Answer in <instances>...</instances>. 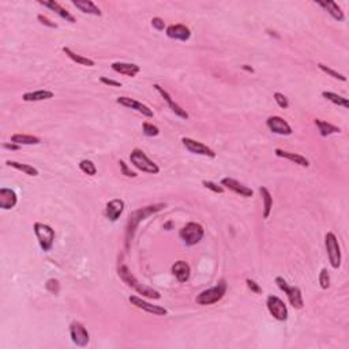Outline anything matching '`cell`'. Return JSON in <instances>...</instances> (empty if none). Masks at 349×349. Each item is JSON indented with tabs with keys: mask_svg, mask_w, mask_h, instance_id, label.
<instances>
[{
	"mask_svg": "<svg viewBox=\"0 0 349 349\" xmlns=\"http://www.w3.org/2000/svg\"><path fill=\"white\" fill-rule=\"evenodd\" d=\"M323 99H326L330 103H333L334 105H339V107H343L345 110L349 108V101L348 99H345L343 96H340L337 93H333V92H323L322 93Z\"/></svg>",
	"mask_w": 349,
	"mask_h": 349,
	"instance_id": "1f68e13d",
	"label": "cell"
},
{
	"mask_svg": "<svg viewBox=\"0 0 349 349\" xmlns=\"http://www.w3.org/2000/svg\"><path fill=\"white\" fill-rule=\"evenodd\" d=\"M171 227H172V223H168V224L164 225V228H167L168 231H169V228H171Z\"/></svg>",
	"mask_w": 349,
	"mask_h": 349,
	"instance_id": "c3c4849f",
	"label": "cell"
},
{
	"mask_svg": "<svg viewBox=\"0 0 349 349\" xmlns=\"http://www.w3.org/2000/svg\"><path fill=\"white\" fill-rule=\"evenodd\" d=\"M266 125L269 127V130L274 134L278 135H291L292 127L288 124V121L285 119H282L281 116H270L266 120Z\"/></svg>",
	"mask_w": 349,
	"mask_h": 349,
	"instance_id": "4fadbf2b",
	"label": "cell"
},
{
	"mask_svg": "<svg viewBox=\"0 0 349 349\" xmlns=\"http://www.w3.org/2000/svg\"><path fill=\"white\" fill-rule=\"evenodd\" d=\"M227 288H228L227 281L225 280H220V282L216 287L201 292L198 296H197V299H195V302L201 304V306H210V304H214V303H219L225 296Z\"/></svg>",
	"mask_w": 349,
	"mask_h": 349,
	"instance_id": "3957f363",
	"label": "cell"
},
{
	"mask_svg": "<svg viewBox=\"0 0 349 349\" xmlns=\"http://www.w3.org/2000/svg\"><path fill=\"white\" fill-rule=\"evenodd\" d=\"M38 3L41 5H44V7H47V8H49V10H52L55 14H58L62 19H64L66 22H70V23H75L77 22V19H75V16L73 15V14H70L66 8H63L62 5L59 4L58 1H55V0H49V1H42V0H38Z\"/></svg>",
	"mask_w": 349,
	"mask_h": 349,
	"instance_id": "d6986e66",
	"label": "cell"
},
{
	"mask_svg": "<svg viewBox=\"0 0 349 349\" xmlns=\"http://www.w3.org/2000/svg\"><path fill=\"white\" fill-rule=\"evenodd\" d=\"M267 34L271 37H276V38H280V36L278 34H276V31H271V30H267Z\"/></svg>",
	"mask_w": 349,
	"mask_h": 349,
	"instance_id": "7dc6e473",
	"label": "cell"
},
{
	"mask_svg": "<svg viewBox=\"0 0 349 349\" xmlns=\"http://www.w3.org/2000/svg\"><path fill=\"white\" fill-rule=\"evenodd\" d=\"M241 70H244V71H247V73H254V68L251 67V66H248V64H243L241 66Z\"/></svg>",
	"mask_w": 349,
	"mask_h": 349,
	"instance_id": "bcb514c9",
	"label": "cell"
},
{
	"mask_svg": "<svg viewBox=\"0 0 349 349\" xmlns=\"http://www.w3.org/2000/svg\"><path fill=\"white\" fill-rule=\"evenodd\" d=\"M70 337H71V341L77 347H81V348L86 347L90 341L88 329L85 328V325L77 322V321L70 325Z\"/></svg>",
	"mask_w": 349,
	"mask_h": 349,
	"instance_id": "30bf717a",
	"label": "cell"
},
{
	"mask_svg": "<svg viewBox=\"0 0 349 349\" xmlns=\"http://www.w3.org/2000/svg\"><path fill=\"white\" fill-rule=\"evenodd\" d=\"M274 100H276L277 105H278L280 108H282V110H287L288 107H289V101H288V99L284 96V94L280 93V92H276V93H274Z\"/></svg>",
	"mask_w": 349,
	"mask_h": 349,
	"instance_id": "8d00e7d4",
	"label": "cell"
},
{
	"mask_svg": "<svg viewBox=\"0 0 349 349\" xmlns=\"http://www.w3.org/2000/svg\"><path fill=\"white\" fill-rule=\"evenodd\" d=\"M221 186H224L225 188H228L231 191H233L234 194H237L240 197H244V198H251L254 195V191L252 188L247 187L244 184H241L237 180H234L232 177H224L221 180Z\"/></svg>",
	"mask_w": 349,
	"mask_h": 349,
	"instance_id": "9a60e30c",
	"label": "cell"
},
{
	"mask_svg": "<svg viewBox=\"0 0 349 349\" xmlns=\"http://www.w3.org/2000/svg\"><path fill=\"white\" fill-rule=\"evenodd\" d=\"M142 130H143V134H145L146 136L160 135V130H158V127L154 124H151V123H149V121H145V123L142 124Z\"/></svg>",
	"mask_w": 349,
	"mask_h": 349,
	"instance_id": "e575fe53",
	"label": "cell"
},
{
	"mask_svg": "<svg viewBox=\"0 0 349 349\" xmlns=\"http://www.w3.org/2000/svg\"><path fill=\"white\" fill-rule=\"evenodd\" d=\"M165 208V204H156L150 205V206H145V208L138 209L135 212H132L128 219V223H127V228H125V247L128 248L130 247V243L132 237H134V233H135L136 228L141 221L146 220L151 214L160 212L162 209Z\"/></svg>",
	"mask_w": 349,
	"mask_h": 349,
	"instance_id": "6da1fadb",
	"label": "cell"
},
{
	"mask_svg": "<svg viewBox=\"0 0 349 349\" xmlns=\"http://www.w3.org/2000/svg\"><path fill=\"white\" fill-rule=\"evenodd\" d=\"M317 4L321 5L325 11H328L329 14L333 16L336 21L341 22L345 19L344 11L341 10V7H340L336 1H318Z\"/></svg>",
	"mask_w": 349,
	"mask_h": 349,
	"instance_id": "d4e9b609",
	"label": "cell"
},
{
	"mask_svg": "<svg viewBox=\"0 0 349 349\" xmlns=\"http://www.w3.org/2000/svg\"><path fill=\"white\" fill-rule=\"evenodd\" d=\"M277 287L280 288L282 292H285L288 300L291 303V306L296 310H302L304 306V300H303L302 289L299 287H289L288 282L282 278V277H277L276 278Z\"/></svg>",
	"mask_w": 349,
	"mask_h": 349,
	"instance_id": "ba28073f",
	"label": "cell"
},
{
	"mask_svg": "<svg viewBox=\"0 0 349 349\" xmlns=\"http://www.w3.org/2000/svg\"><path fill=\"white\" fill-rule=\"evenodd\" d=\"M124 206L125 204L123 199H112L105 206V217L112 223H115L124 212Z\"/></svg>",
	"mask_w": 349,
	"mask_h": 349,
	"instance_id": "e0dca14e",
	"label": "cell"
},
{
	"mask_svg": "<svg viewBox=\"0 0 349 349\" xmlns=\"http://www.w3.org/2000/svg\"><path fill=\"white\" fill-rule=\"evenodd\" d=\"M202 184H204L208 190H210V191H213V193L216 194H223L225 191V188L223 187V186H219V184H216L214 182H210V180H204Z\"/></svg>",
	"mask_w": 349,
	"mask_h": 349,
	"instance_id": "74e56055",
	"label": "cell"
},
{
	"mask_svg": "<svg viewBox=\"0 0 349 349\" xmlns=\"http://www.w3.org/2000/svg\"><path fill=\"white\" fill-rule=\"evenodd\" d=\"M319 285L322 289L330 288V274H329L328 269H322L319 273Z\"/></svg>",
	"mask_w": 349,
	"mask_h": 349,
	"instance_id": "d590c367",
	"label": "cell"
},
{
	"mask_svg": "<svg viewBox=\"0 0 349 349\" xmlns=\"http://www.w3.org/2000/svg\"><path fill=\"white\" fill-rule=\"evenodd\" d=\"M11 142L16 145H38L41 143V139L38 136L27 135V134H14L11 135Z\"/></svg>",
	"mask_w": 349,
	"mask_h": 349,
	"instance_id": "f546056e",
	"label": "cell"
},
{
	"mask_svg": "<svg viewBox=\"0 0 349 349\" xmlns=\"http://www.w3.org/2000/svg\"><path fill=\"white\" fill-rule=\"evenodd\" d=\"M117 274H119L121 281L124 282L127 287L132 288L134 291L138 292L142 296L147 297V299H153V300H158V299L161 297L160 292L153 289V288L146 287V285H143V284H141V282L138 281L135 278V276L128 270V267H127L123 262H120L119 266H117Z\"/></svg>",
	"mask_w": 349,
	"mask_h": 349,
	"instance_id": "7a4b0ae2",
	"label": "cell"
},
{
	"mask_svg": "<svg viewBox=\"0 0 349 349\" xmlns=\"http://www.w3.org/2000/svg\"><path fill=\"white\" fill-rule=\"evenodd\" d=\"M116 103L120 105H123V107H125V108H131V110L136 111V112H139V114H142V115L146 116V117H153V116H154L153 111H151L147 105L142 104V103H139V101H136V100L134 99H130V97H125V96L117 97V99H116Z\"/></svg>",
	"mask_w": 349,
	"mask_h": 349,
	"instance_id": "5bb4252c",
	"label": "cell"
},
{
	"mask_svg": "<svg viewBox=\"0 0 349 349\" xmlns=\"http://www.w3.org/2000/svg\"><path fill=\"white\" fill-rule=\"evenodd\" d=\"M183 146L187 149L190 153L193 154H199V156L210 157V158H214L216 157V151L209 147L208 145H205L202 142L195 141V139H191V138H182Z\"/></svg>",
	"mask_w": 349,
	"mask_h": 349,
	"instance_id": "8fae6325",
	"label": "cell"
},
{
	"mask_svg": "<svg viewBox=\"0 0 349 349\" xmlns=\"http://www.w3.org/2000/svg\"><path fill=\"white\" fill-rule=\"evenodd\" d=\"M165 33L169 38L172 40H179V41H187L191 37V30L188 29L186 25L183 23H176V25H171L165 29Z\"/></svg>",
	"mask_w": 349,
	"mask_h": 349,
	"instance_id": "ac0fdd59",
	"label": "cell"
},
{
	"mask_svg": "<svg viewBox=\"0 0 349 349\" xmlns=\"http://www.w3.org/2000/svg\"><path fill=\"white\" fill-rule=\"evenodd\" d=\"M18 197L14 190L11 188H0V208L3 210H10L15 208Z\"/></svg>",
	"mask_w": 349,
	"mask_h": 349,
	"instance_id": "44dd1931",
	"label": "cell"
},
{
	"mask_svg": "<svg viewBox=\"0 0 349 349\" xmlns=\"http://www.w3.org/2000/svg\"><path fill=\"white\" fill-rule=\"evenodd\" d=\"M45 288H47V291H49L51 293H53V295H58L59 291H60V284H59L58 280L51 278V280H48L47 284H45Z\"/></svg>",
	"mask_w": 349,
	"mask_h": 349,
	"instance_id": "f35d334b",
	"label": "cell"
},
{
	"mask_svg": "<svg viewBox=\"0 0 349 349\" xmlns=\"http://www.w3.org/2000/svg\"><path fill=\"white\" fill-rule=\"evenodd\" d=\"M100 82H101V84L107 85V86H114V88H121V84H120L119 81H115V79L107 78V77H101V78H100Z\"/></svg>",
	"mask_w": 349,
	"mask_h": 349,
	"instance_id": "ee69618b",
	"label": "cell"
},
{
	"mask_svg": "<svg viewBox=\"0 0 349 349\" xmlns=\"http://www.w3.org/2000/svg\"><path fill=\"white\" fill-rule=\"evenodd\" d=\"M172 274L179 282H187L191 276V267L186 261H177L172 265Z\"/></svg>",
	"mask_w": 349,
	"mask_h": 349,
	"instance_id": "7402d4cb",
	"label": "cell"
},
{
	"mask_svg": "<svg viewBox=\"0 0 349 349\" xmlns=\"http://www.w3.org/2000/svg\"><path fill=\"white\" fill-rule=\"evenodd\" d=\"M5 164H7L8 167L16 169V171H21V172L26 173V175H29V176H38V169L33 167V165H29V164H22V162H18V161H11V160L5 161Z\"/></svg>",
	"mask_w": 349,
	"mask_h": 349,
	"instance_id": "4dcf8cb0",
	"label": "cell"
},
{
	"mask_svg": "<svg viewBox=\"0 0 349 349\" xmlns=\"http://www.w3.org/2000/svg\"><path fill=\"white\" fill-rule=\"evenodd\" d=\"M79 11H82L84 14H90V15H96V16H101L103 12L100 10L99 7L96 5L94 1L92 0H73L71 1Z\"/></svg>",
	"mask_w": 349,
	"mask_h": 349,
	"instance_id": "cb8c5ba5",
	"label": "cell"
},
{
	"mask_svg": "<svg viewBox=\"0 0 349 349\" xmlns=\"http://www.w3.org/2000/svg\"><path fill=\"white\" fill-rule=\"evenodd\" d=\"M63 52L66 53V56H67L68 59H71V60H73L74 63H77V64L86 66V67H93V66H96L94 60H92V59H89V58H85V56L78 55V53H75L71 48L63 47Z\"/></svg>",
	"mask_w": 349,
	"mask_h": 349,
	"instance_id": "4316f807",
	"label": "cell"
},
{
	"mask_svg": "<svg viewBox=\"0 0 349 349\" xmlns=\"http://www.w3.org/2000/svg\"><path fill=\"white\" fill-rule=\"evenodd\" d=\"M153 88L156 89L157 92L160 93V96H161L162 99L165 100V103L169 105V108L172 110V112L175 114V115H177L179 117H182V119H188V114L186 112V110H183L180 105L176 104V103L173 101V99L171 97V94L168 93L165 89L162 88V86H160V85H157V84L153 85Z\"/></svg>",
	"mask_w": 349,
	"mask_h": 349,
	"instance_id": "2e32d148",
	"label": "cell"
},
{
	"mask_svg": "<svg viewBox=\"0 0 349 349\" xmlns=\"http://www.w3.org/2000/svg\"><path fill=\"white\" fill-rule=\"evenodd\" d=\"M318 68L321 70V71H323L325 74H328L329 77H332V78L339 79V81H343V82H347V77H345V75L337 73V71H334L333 68L325 66L323 63H318Z\"/></svg>",
	"mask_w": 349,
	"mask_h": 349,
	"instance_id": "d6a6232c",
	"label": "cell"
},
{
	"mask_svg": "<svg viewBox=\"0 0 349 349\" xmlns=\"http://www.w3.org/2000/svg\"><path fill=\"white\" fill-rule=\"evenodd\" d=\"M119 165H120V171H121V173H123L124 176H127V177H136V173L132 172L130 168L127 167V164H125V162L123 161V160H120Z\"/></svg>",
	"mask_w": 349,
	"mask_h": 349,
	"instance_id": "60d3db41",
	"label": "cell"
},
{
	"mask_svg": "<svg viewBox=\"0 0 349 349\" xmlns=\"http://www.w3.org/2000/svg\"><path fill=\"white\" fill-rule=\"evenodd\" d=\"M274 153H276L277 157H281V158H284V160L295 162V164H297V165H300V167L303 168L310 167V161H308L307 158H306L304 156L297 154V153H291V151H285V150H282V149H276Z\"/></svg>",
	"mask_w": 349,
	"mask_h": 349,
	"instance_id": "603a6c76",
	"label": "cell"
},
{
	"mask_svg": "<svg viewBox=\"0 0 349 349\" xmlns=\"http://www.w3.org/2000/svg\"><path fill=\"white\" fill-rule=\"evenodd\" d=\"M151 26L154 27L156 30H164V29H167L165 27V22H164V19H161V18H158V16H156V18H153L151 19Z\"/></svg>",
	"mask_w": 349,
	"mask_h": 349,
	"instance_id": "7bdbcfd3",
	"label": "cell"
},
{
	"mask_svg": "<svg viewBox=\"0 0 349 349\" xmlns=\"http://www.w3.org/2000/svg\"><path fill=\"white\" fill-rule=\"evenodd\" d=\"M33 230H34V233H36L41 250L45 251V252L52 250L53 241H55V231H53L52 227L42 224V223H36Z\"/></svg>",
	"mask_w": 349,
	"mask_h": 349,
	"instance_id": "8992f818",
	"label": "cell"
},
{
	"mask_svg": "<svg viewBox=\"0 0 349 349\" xmlns=\"http://www.w3.org/2000/svg\"><path fill=\"white\" fill-rule=\"evenodd\" d=\"M128 302L134 306V307L139 308L142 311H146V313L153 314V315H158V317H164L167 315L168 311L167 308L161 307V306H156V304H151V303L146 302L142 297L138 296H130L128 297Z\"/></svg>",
	"mask_w": 349,
	"mask_h": 349,
	"instance_id": "7c38bea8",
	"label": "cell"
},
{
	"mask_svg": "<svg viewBox=\"0 0 349 349\" xmlns=\"http://www.w3.org/2000/svg\"><path fill=\"white\" fill-rule=\"evenodd\" d=\"M314 123H315V125L318 127L319 134H321L322 136H329V135H333V134H340V132H341V128H340V127L332 124V123H328V121H325V120L315 119L314 120Z\"/></svg>",
	"mask_w": 349,
	"mask_h": 349,
	"instance_id": "83f0119b",
	"label": "cell"
},
{
	"mask_svg": "<svg viewBox=\"0 0 349 349\" xmlns=\"http://www.w3.org/2000/svg\"><path fill=\"white\" fill-rule=\"evenodd\" d=\"M266 306H267V310L269 313L274 319L277 321H287L288 319V307L287 304L284 303V300H281L280 297L274 296V295H270V296L266 299Z\"/></svg>",
	"mask_w": 349,
	"mask_h": 349,
	"instance_id": "9c48e42d",
	"label": "cell"
},
{
	"mask_svg": "<svg viewBox=\"0 0 349 349\" xmlns=\"http://www.w3.org/2000/svg\"><path fill=\"white\" fill-rule=\"evenodd\" d=\"M112 70L117 74L125 75V77H135L136 74L141 71V67L135 64V63H123V62H115L111 64Z\"/></svg>",
	"mask_w": 349,
	"mask_h": 349,
	"instance_id": "ffe728a7",
	"label": "cell"
},
{
	"mask_svg": "<svg viewBox=\"0 0 349 349\" xmlns=\"http://www.w3.org/2000/svg\"><path fill=\"white\" fill-rule=\"evenodd\" d=\"M130 161L138 171H142V172L150 173V175H157L160 172V167L154 161H151L141 149H134L131 151Z\"/></svg>",
	"mask_w": 349,
	"mask_h": 349,
	"instance_id": "277c9868",
	"label": "cell"
},
{
	"mask_svg": "<svg viewBox=\"0 0 349 349\" xmlns=\"http://www.w3.org/2000/svg\"><path fill=\"white\" fill-rule=\"evenodd\" d=\"M204 227L198 223H188L179 232V236L183 240V243L187 245L198 244L199 241L204 239Z\"/></svg>",
	"mask_w": 349,
	"mask_h": 349,
	"instance_id": "5b68a950",
	"label": "cell"
},
{
	"mask_svg": "<svg viewBox=\"0 0 349 349\" xmlns=\"http://www.w3.org/2000/svg\"><path fill=\"white\" fill-rule=\"evenodd\" d=\"M3 147H4V149H8V150H19V149H21V145H16L14 142H11V143H3Z\"/></svg>",
	"mask_w": 349,
	"mask_h": 349,
	"instance_id": "f6af8a7d",
	"label": "cell"
},
{
	"mask_svg": "<svg viewBox=\"0 0 349 349\" xmlns=\"http://www.w3.org/2000/svg\"><path fill=\"white\" fill-rule=\"evenodd\" d=\"M325 247L328 252L329 262L333 269H339L341 266V247H340L339 239L333 232H328L325 236Z\"/></svg>",
	"mask_w": 349,
	"mask_h": 349,
	"instance_id": "52a82bcc",
	"label": "cell"
},
{
	"mask_svg": "<svg viewBox=\"0 0 349 349\" xmlns=\"http://www.w3.org/2000/svg\"><path fill=\"white\" fill-rule=\"evenodd\" d=\"M79 169L89 176H94L97 173V168L94 165V162L90 160H82L79 162Z\"/></svg>",
	"mask_w": 349,
	"mask_h": 349,
	"instance_id": "836d02e7",
	"label": "cell"
},
{
	"mask_svg": "<svg viewBox=\"0 0 349 349\" xmlns=\"http://www.w3.org/2000/svg\"><path fill=\"white\" fill-rule=\"evenodd\" d=\"M37 19L40 21V23L41 25H44V26H47V27H51V29H56L58 27V25L55 23V22H52L48 16H45V15H42V14H38L37 15Z\"/></svg>",
	"mask_w": 349,
	"mask_h": 349,
	"instance_id": "ab89813d",
	"label": "cell"
},
{
	"mask_svg": "<svg viewBox=\"0 0 349 349\" xmlns=\"http://www.w3.org/2000/svg\"><path fill=\"white\" fill-rule=\"evenodd\" d=\"M259 193H261L262 201H263V219H269L271 209H273V197H271L270 191L263 186L259 187Z\"/></svg>",
	"mask_w": 349,
	"mask_h": 349,
	"instance_id": "f1b7e54d",
	"label": "cell"
},
{
	"mask_svg": "<svg viewBox=\"0 0 349 349\" xmlns=\"http://www.w3.org/2000/svg\"><path fill=\"white\" fill-rule=\"evenodd\" d=\"M53 97V92L51 90H36V92H27L22 96V100L26 103H37V101H44V100H49Z\"/></svg>",
	"mask_w": 349,
	"mask_h": 349,
	"instance_id": "484cf974",
	"label": "cell"
},
{
	"mask_svg": "<svg viewBox=\"0 0 349 349\" xmlns=\"http://www.w3.org/2000/svg\"><path fill=\"white\" fill-rule=\"evenodd\" d=\"M245 284H247L248 289H250L251 292H254V293H261L262 292V288L259 287V284L254 281V280H251V278H247V280H245Z\"/></svg>",
	"mask_w": 349,
	"mask_h": 349,
	"instance_id": "b9f144b4",
	"label": "cell"
}]
</instances>
